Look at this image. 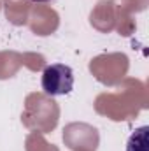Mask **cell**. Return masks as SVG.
Wrapping results in <instances>:
<instances>
[{"label":"cell","instance_id":"6da1fadb","mask_svg":"<svg viewBox=\"0 0 149 151\" xmlns=\"http://www.w3.org/2000/svg\"><path fill=\"white\" fill-rule=\"evenodd\" d=\"M40 84L46 95L51 97L69 95L74 88V70L65 63L47 65L42 72Z\"/></svg>","mask_w":149,"mask_h":151},{"label":"cell","instance_id":"7a4b0ae2","mask_svg":"<svg viewBox=\"0 0 149 151\" xmlns=\"http://www.w3.org/2000/svg\"><path fill=\"white\" fill-rule=\"evenodd\" d=\"M126 151H149V127H139L132 132L126 142Z\"/></svg>","mask_w":149,"mask_h":151},{"label":"cell","instance_id":"3957f363","mask_svg":"<svg viewBox=\"0 0 149 151\" xmlns=\"http://www.w3.org/2000/svg\"><path fill=\"white\" fill-rule=\"evenodd\" d=\"M30 2H35V4L39 2V4H42V2H51V0H30Z\"/></svg>","mask_w":149,"mask_h":151}]
</instances>
